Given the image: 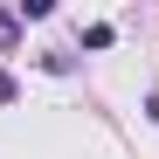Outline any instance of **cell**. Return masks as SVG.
I'll return each instance as SVG.
<instances>
[{
	"instance_id": "obj_1",
	"label": "cell",
	"mask_w": 159,
	"mask_h": 159,
	"mask_svg": "<svg viewBox=\"0 0 159 159\" xmlns=\"http://www.w3.org/2000/svg\"><path fill=\"white\" fill-rule=\"evenodd\" d=\"M111 42H118L111 21H90V28H83V48H111Z\"/></svg>"
},
{
	"instance_id": "obj_2",
	"label": "cell",
	"mask_w": 159,
	"mask_h": 159,
	"mask_svg": "<svg viewBox=\"0 0 159 159\" xmlns=\"http://www.w3.org/2000/svg\"><path fill=\"white\" fill-rule=\"evenodd\" d=\"M42 69H48V76H69V69H76V56H69V48H48Z\"/></svg>"
},
{
	"instance_id": "obj_3",
	"label": "cell",
	"mask_w": 159,
	"mask_h": 159,
	"mask_svg": "<svg viewBox=\"0 0 159 159\" xmlns=\"http://www.w3.org/2000/svg\"><path fill=\"white\" fill-rule=\"evenodd\" d=\"M0 104H21V76L14 69H0Z\"/></svg>"
},
{
	"instance_id": "obj_4",
	"label": "cell",
	"mask_w": 159,
	"mask_h": 159,
	"mask_svg": "<svg viewBox=\"0 0 159 159\" xmlns=\"http://www.w3.org/2000/svg\"><path fill=\"white\" fill-rule=\"evenodd\" d=\"M21 42V14H0V48H14Z\"/></svg>"
},
{
	"instance_id": "obj_5",
	"label": "cell",
	"mask_w": 159,
	"mask_h": 159,
	"mask_svg": "<svg viewBox=\"0 0 159 159\" xmlns=\"http://www.w3.org/2000/svg\"><path fill=\"white\" fill-rule=\"evenodd\" d=\"M145 118H152V125H159V90H152V97H145Z\"/></svg>"
}]
</instances>
